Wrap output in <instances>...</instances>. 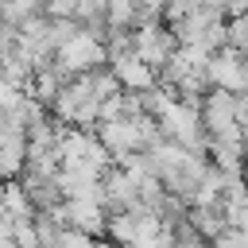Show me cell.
<instances>
[{"label": "cell", "instance_id": "3", "mask_svg": "<svg viewBox=\"0 0 248 248\" xmlns=\"http://www.w3.org/2000/svg\"><path fill=\"white\" fill-rule=\"evenodd\" d=\"M174 46H178V39H174V31L163 19H147V23H136L132 27V50L143 62H151L155 70L167 66V58L174 54Z\"/></svg>", "mask_w": 248, "mask_h": 248}, {"label": "cell", "instance_id": "10", "mask_svg": "<svg viewBox=\"0 0 248 248\" xmlns=\"http://www.w3.org/2000/svg\"><path fill=\"white\" fill-rule=\"evenodd\" d=\"M202 4H205V8H213V12H221V16H225V4H229V0H202Z\"/></svg>", "mask_w": 248, "mask_h": 248}, {"label": "cell", "instance_id": "8", "mask_svg": "<svg viewBox=\"0 0 248 248\" xmlns=\"http://www.w3.org/2000/svg\"><path fill=\"white\" fill-rule=\"evenodd\" d=\"M19 97H23V89H19V85H16V81L0 70V112H4V108H12Z\"/></svg>", "mask_w": 248, "mask_h": 248}, {"label": "cell", "instance_id": "6", "mask_svg": "<svg viewBox=\"0 0 248 248\" xmlns=\"http://www.w3.org/2000/svg\"><path fill=\"white\" fill-rule=\"evenodd\" d=\"M108 66H112V74H116L120 89H132V93H140V89H151V85H159V70H155L151 62H143L136 50L112 54V58H108Z\"/></svg>", "mask_w": 248, "mask_h": 248}, {"label": "cell", "instance_id": "12", "mask_svg": "<svg viewBox=\"0 0 248 248\" xmlns=\"http://www.w3.org/2000/svg\"><path fill=\"white\" fill-rule=\"evenodd\" d=\"M0 54H4V46H0Z\"/></svg>", "mask_w": 248, "mask_h": 248}, {"label": "cell", "instance_id": "7", "mask_svg": "<svg viewBox=\"0 0 248 248\" xmlns=\"http://www.w3.org/2000/svg\"><path fill=\"white\" fill-rule=\"evenodd\" d=\"M225 27H229V46H236L240 54H248V12L225 16Z\"/></svg>", "mask_w": 248, "mask_h": 248}, {"label": "cell", "instance_id": "4", "mask_svg": "<svg viewBox=\"0 0 248 248\" xmlns=\"http://www.w3.org/2000/svg\"><path fill=\"white\" fill-rule=\"evenodd\" d=\"M93 132H97V140L108 147L112 159L147 147V140H143V132H140V112H136V116H108V120H97Z\"/></svg>", "mask_w": 248, "mask_h": 248}, {"label": "cell", "instance_id": "11", "mask_svg": "<svg viewBox=\"0 0 248 248\" xmlns=\"http://www.w3.org/2000/svg\"><path fill=\"white\" fill-rule=\"evenodd\" d=\"M244 78H248V54H244Z\"/></svg>", "mask_w": 248, "mask_h": 248}, {"label": "cell", "instance_id": "2", "mask_svg": "<svg viewBox=\"0 0 248 248\" xmlns=\"http://www.w3.org/2000/svg\"><path fill=\"white\" fill-rule=\"evenodd\" d=\"M54 62L74 78V74H85V70H93V66H105L108 62V43H105V35L101 31H93V27H78L66 43H58L54 46Z\"/></svg>", "mask_w": 248, "mask_h": 248}, {"label": "cell", "instance_id": "9", "mask_svg": "<svg viewBox=\"0 0 248 248\" xmlns=\"http://www.w3.org/2000/svg\"><path fill=\"white\" fill-rule=\"evenodd\" d=\"M39 8H43L50 19H58V16H74L78 0H39Z\"/></svg>", "mask_w": 248, "mask_h": 248}, {"label": "cell", "instance_id": "5", "mask_svg": "<svg viewBox=\"0 0 248 248\" xmlns=\"http://www.w3.org/2000/svg\"><path fill=\"white\" fill-rule=\"evenodd\" d=\"M205 78H209V85H217V89L244 93V89H248V78H244V54H240L236 46L225 43L221 50L209 54V62H205Z\"/></svg>", "mask_w": 248, "mask_h": 248}, {"label": "cell", "instance_id": "1", "mask_svg": "<svg viewBox=\"0 0 248 248\" xmlns=\"http://www.w3.org/2000/svg\"><path fill=\"white\" fill-rule=\"evenodd\" d=\"M155 120H159V132H163L167 140H174V143H182V147H194V151H205V124H202V112H198L194 101L170 97V101L155 112Z\"/></svg>", "mask_w": 248, "mask_h": 248}]
</instances>
